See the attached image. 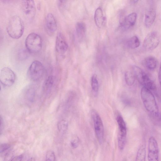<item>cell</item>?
Listing matches in <instances>:
<instances>
[{"mask_svg":"<svg viewBox=\"0 0 161 161\" xmlns=\"http://www.w3.org/2000/svg\"><path fill=\"white\" fill-rule=\"evenodd\" d=\"M7 33L12 38L18 39L24 33V25L21 18L18 15H14L11 17L7 27Z\"/></svg>","mask_w":161,"mask_h":161,"instance_id":"cell-1","label":"cell"},{"mask_svg":"<svg viewBox=\"0 0 161 161\" xmlns=\"http://www.w3.org/2000/svg\"><path fill=\"white\" fill-rule=\"evenodd\" d=\"M141 95L143 104L146 109L155 116L158 115V108L154 96L150 90L145 87L141 90Z\"/></svg>","mask_w":161,"mask_h":161,"instance_id":"cell-2","label":"cell"},{"mask_svg":"<svg viewBox=\"0 0 161 161\" xmlns=\"http://www.w3.org/2000/svg\"><path fill=\"white\" fill-rule=\"evenodd\" d=\"M26 49L31 54H36L41 50L42 46V40L38 34L32 32L26 37L25 41Z\"/></svg>","mask_w":161,"mask_h":161,"instance_id":"cell-3","label":"cell"},{"mask_svg":"<svg viewBox=\"0 0 161 161\" xmlns=\"http://www.w3.org/2000/svg\"><path fill=\"white\" fill-rule=\"evenodd\" d=\"M132 72L135 78L143 87L151 90H155L156 85L148 75L140 67L134 66L132 68Z\"/></svg>","mask_w":161,"mask_h":161,"instance_id":"cell-4","label":"cell"},{"mask_svg":"<svg viewBox=\"0 0 161 161\" xmlns=\"http://www.w3.org/2000/svg\"><path fill=\"white\" fill-rule=\"evenodd\" d=\"M91 114L97 138L99 143L102 144L104 137V127L102 120L98 113L95 110H92Z\"/></svg>","mask_w":161,"mask_h":161,"instance_id":"cell-5","label":"cell"},{"mask_svg":"<svg viewBox=\"0 0 161 161\" xmlns=\"http://www.w3.org/2000/svg\"><path fill=\"white\" fill-rule=\"evenodd\" d=\"M44 70V67L42 63L39 61L35 60L29 67L28 71L29 77L33 81H37L43 76Z\"/></svg>","mask_w":161,"mask_h":161,"instance_id":"cell-6","label":"cell"},{"mask_svg":"<svg viewBox=\"0 0 161 161\" xmlns=\"http://www.w3.org/2000/svg\"><path fill=\"white\" fill-rule=\"evenodd\" d=\"M159 42V38L157 33L154 31H151L145 37L143 42V47L146 51H151L157 47Z\"/></svg>","mask_w":161,"mask_h":161,"instance_id":"cell-7","label":"cell"},{"mask_svg":"<svg viewBox=\"0 0 161 161\" xmlns=\"http://www.w3.org/2000/svg\"><path fill=\"white\" fill-rule=\"evenodd\" d=\"M0 80L1 83L3 85L8 86H11L15 80V73L10 68L3 67L1 70Z\"/></svg>","mask_w":161,"mask_h":161,"instance_id":"cell-8","label":"cell"},{"mask_svg":"<svg viewBox=\"0 0 161 161\" xmlns=\"http://www.w3.org/2000/svg\"><path fill=\"white\" fill-rule=\"evenodd\" d=\"M148 161H159V148L157 142L153 136L150 137L148 142Z\"/></svg>","mask_w":161,"mask_h":161,"instance_id":"cell-9","label":"cell"},{"mask_svg":"<svg viewBox=\"0 0 161 161\" xmlns=\"http://www.w3.org/2000/svg\"><path fill=\"white\" fill-rule=\"evenodd\" d=\"M21 8L25 16L29 19H32L35 15L36 6L33 0L22 1Z\"/></svg>","mask_w":161,"mask_h":161,"instance_id":"cell-10","label":"cell"},{"mask_svg":"<svg viewBox=\"0 0 161 161\" xmlns=\"http://www.w3.org/2000/svg\"><path fill=\"white\" fill-rule=\"evenodd\" d=\"M119 132L118 136V143L121 145L125 144L126 136V127L125 122L122 116L119 115L116 117Z\"/></svg>","mask_w":161,"mask_h":161,"instance_id":"cell-11","label":"cell"},{"mask_svg":"<svg viewBox=\"0 0 161 161\" xmlns=\"http://www.w3.org/2000/svg\"><path fill=\"white\" fill-rule=\"evenodd\" d=\"M45 28L47 34L53 35L57 29V23L53 15L51 13L47 14L45 21Z\"/></svg>","mask_w":161,"mask_h":161,"instance_id":"cell-12","label":"cell"},{"mask_svg":"<svg viewBox=\"0 0 161 161\" xmlns=\"http://www.w3.org/2000/svg\"><path fill=\"white\" fill-rule=\"evenodd\" d=\"M68 45L64 35L61 32L58 33L55 41V49L59 54H64L67 51Z\"/></svg>","mask_w":161,"mask_h":161,"instance_id":"cell-13","label":"cell"},{"mask_svg":"<svg viewBox=\"0 0 161 161\" xmlns=\"http://www.w3.org/2000/svg\"><path fill=\"white\" fill-rule=\"evenodd\" d=\"M137 18L136 13H132L125 17L121 24V26L124 29H128L133 26Z\"/></svg>","mask_w":161,"mask_h":161,"instance_id":"cell-14","label":"cell"},{"mask_svg":"<svg viewBox=\"0 0 161 161\" xmlns=\"http://www.w3.org/2000/svg\"><path fill=\"white\" fill-rule=\"evenodd\" d=\"M156 16V11L153 9H149L146 12L144 19V23L146 27L149 28L153 25Z\"/></svg>","mask_w":161,"mask_h":161,"instance_id":"cell-15","label":"cell"},{"mask_svg":"<svg viewBox=\"0 0 161 161\" xmlns=\"http://www.w3.org/2000/svg\"><path fill=\"white\" fill-rule=\"evenodd\" d=\"M94 18L96 25L98 27H101L104 25L105 18L104 17L102 10L100 8H98L96 9Z\"/></svg>","mask_w":161,"mask_h":161,"instance_id":"cell-16","label":"cell"},{"mask_svg":"<svg viewBox=\"0 0 161 161\" xmlns=\"http://www.w3.org/2000/svg\"><path fill=\"white\" fill-rule=\"evenodd\" d=\"M36 89L33 85L28 86L25 92V97L26 99L30 102H33L35 99Z\"/></svg>","mask_w":161,"mask_h":161,"instance_id":"cell-17","label":"cell"},{"mask_svg":"<svg viewBox=\"0 0 161 161\" xmlns=\"http://www.w3.org/2000/svg\"><path fill=\"white\" fill-rule=\"evenodd\" d=\"M145 64L146 67L150 70H154L156 67L157 60L156 58L153 56H149L145 59Z\"/></svg>","mask_w":161,"mask_h":161,"instance_id":"cell-18","label":"cell"},{"mask_svg":"<svg viewBox=\"0 0 161 161\" xmlns=\"http://www.w3.org/2000/svg\"><path fill=\"white\" fill-rule=\"evenodd\" d=\"M54 82V77L52 75L49 76L46 79L43 86V91L45 93L47 94L50 92Z\"/></svg>","mask_w":161,"mask_h":161,"instance_id":"cell-19","label":"cell"},{"mask_svg":"<svg viewBox=\"0 0 161 161\" xmlns=\"http://www.w3.org/2000/svg\"><path fill=\"white\" fill-rule=\"evenodd\" d=\"M75 27L78 36L79 38H82L85 35L86 31V24L83 22H78L76 23Z\"/></svg>","mask_w":161,"mask_h":161,"instance_id":"cell-20","label":"cell"},{"mask_svg":"<svg viewBox=\"0 0 161 161\" xmlns=\"http://www.w3.org/2000/svg\"><path fill=\"white\" fill-rule=\"evenodd\" d=\"M146 157L145 146V145L143 144L140 146L138 150L135 161H145Z\"/></svg>","mask_w":161,"mask_h":161,"instance_id":"cell-21","label":"cell"},{"mask_svg":"<svg viewBox=\"0 0 161 161\" xmlns=\"http://www.w3.org/2000/svg\"><path fill=\"white\" fill-rule=\"evenodd\" d=\"M128 46L131 48L135 49L140 45V41L138 37L134 36L130 38L127 41Z\"/></svg>","mask_w":161,"mask_h":161,"instance_id":"cell-22","label":"cell"},{"mask_svg":"<svg viewBox=\"0 0 161 161\" xmlns=\"http://www.w3.org/2000/svg\"><path fill=\"white\" fill-rule=\"evenodd\" d=\"M135 76L132 72L126 71L125 74V82L129 86H131L134 84Z\"/></svg>","mask_w":161,"mask_h":161,"instance_id":"cell-23","label":"cell"},{"mask_svg":"<svg viewBox=\"0 0 161 161\" xmlns=\"http://www.w3.org/2000/svg\"><path fill=\"white\" fill-rule=\"evenodd\" d=\"M91 85L92 90L95 94H97L99 90V83L97 75L93 74L91 78Z\"/></svg>","mask_w":161,"mask_h":161,"instance_id":"cell-24","label":"cell"},{"mask_svg":"<svg viewBox=\"0 0 161 161\" xmlns=\"http://www.w3.org/2000/svg\"><path fill=\"white\" fill-rule=\"evenodd\" d=\"M68 127L67 122L62 120L59 121L57 124V127L58 130L61 132H65L67 130Z\"/></svg>","mask_w":161,"mask_h":161,"instance_id":"cell-25","label":"cell"},{"mask_svg":"<svg viewBox=\"0 0 161 161\" xmlns=\"http://www.w3.org/2000/svg\"><path fill=\"white\" fill-rule=\"evenodd\" d=\"M30 54L26 49H21L18 53L19 58L20 60H25L29 57Z\"/></svg>","mask_w":161,"mask_h":161,"instance_id":"cell-26","label":"cell"},{"mask_svg":"<svg viewBox=\"0 0 161 161\" xmlns=\"http://www.w3.org/2000/svg\"><path fill=\"white\" fill-rule=\"evenodd\" d=\"M46 161H55V157L54 153L51 150L47 151L46 155Z\"/></svg>","mask_w":161,"mask_h":161,"instance_id":"cell-27","label":"cell"},{"mask_svg":"<svg viewBox=\"0 0 161 161\" xmlns=\"http://www.w3.org/2000/svg\"><path fill=\"white\" fill-rule=\"evenodd\" d=\"M14 153L12 151L8 152L5 156L3 161H11L14 158Z\"/></svg>","mask_w":161,"mask_h":161,"instance_id":"cell-28","label":"cell"},{"mask_svg":"<svg viewBox=\"0 0 161 161\" xmlns=\"http://www.w3.org/2000/svg\"><path fill=\"white\" fill-rule=\"evenodd\" d=\"M79 144V139L77 137L73 138L70 142L71 146L73 148H76L78 146Z\"/></svg>","mask_w":161,"mask_h":161,"instance_id":"cell-29","label":"cell"},{"mask_svg":"<svg viewBox=\"0 0 161 161\" xmlns=\"http://www.w3.org/2000/svg\"><path fill=\"white\" fill-rule=\"evenodd\" d=\"M10 147V144L8 143L1 144L0 146V152L1 153L4 152L8 149Z\"/></svg>","mask_w":161,"mask_h":161,"instance_id":"cell-30","label":"cell"},{"mask_svg":"<svg viewBox=\"0 0 161 161\" xmlns=\"http://www.w3.org/2000/svg\"><path fill=\"white\" fill-rule=\"evenodd\" d=\"M23 157V155H20L15 157L12 159L11 161H21Z\"/></svg>","mask_w":161,"mask_h":161,"instance_id":"cell-31","label":"cell"},{"mask_svg":"<svg viewBox=\"0 0 161 161\" xmlns=\"http://www.w3.org/2000/svg\"><path fill=\"white\" fill-rule=\"evenodd\" d=\"M158 78L159 82L161 86V61L158 72Z\"/></svg>","mask_w":161,"mask_h":161,"instance_id":"cell-32","label":"cell"},{"mask_svg":"<svg viewBox=\"0 0 161 161\" xmlns=\"http://www.w3.org/2000/svg\"><path fill=\"white\" fill-rule=\"evenodd\" d=\"M0 122H1V125H0V131L1 133V131L2 130H3V120L2 119L1 117H0Z\"/></svg>","mask_w":161,"mask_h":161,"instance_id":"cell-33","label":"cell"},{"mask_svg":"<svg viewBox=\"0 0 161 161\" xmlns=\"http://www.w3.org/2000/svg\"><path fill=\"white\" fill-rule=\"evenodd\" d=\"M27 161H35V160L33 157H31L29 158Z\"/></svg>","mask_w":161,"mask_h":161,"instance_id":"cell-34","label":"cell"},{"mask_svg":"<svg viewBox=\"0 0 161 161\" xmlns=\"http://www.w3.org/2000/svg\"><path fill=\"white\" fill-rule=\"evenodd\" d=\"M138 1H137V0H133V1H131V2L133 3H137Z\"/></svg>","mask_w":161,"mask_h":161,"instance_id":"cell-35","label":"cell"}]
</instances>
